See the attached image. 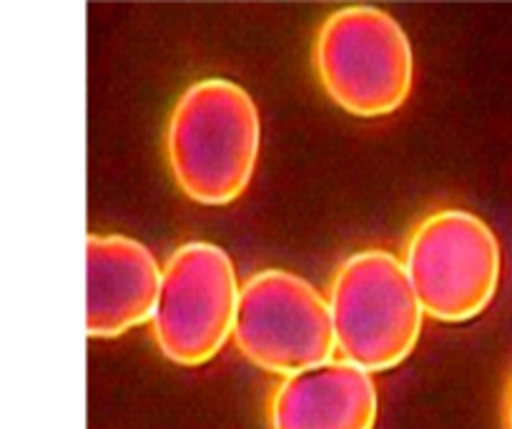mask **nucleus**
<instances>
[{"label": "nucleus", "mask_w": 512, "mask_h": 429, "mask_svg": "<svg viewBox=\"0 0 512 429\" xmlns=\"http://www.w3.org/2000/svg\"><path fill=\"white\" fill-rule=\"evenodd\" d=\"M164 149L181 194L201 206L234 204L259 164V108L249 91L229 78L191 83L171 108Z\"/></svg>", "instance_id": "nucleus-1"}, {"label": "nucleus", "mask_w": 512, "mask_h": 429, "mask_svg": "<svg viewBox=\"0 0 512 429\" xmlns=\"http://www.w3.org/2000/svg\"><path fill=\"white\" fill-rule=\"evenodd\" d=\"M241 284L231 256L209 241L181 244L161 266L154 339L179 367L211 362L234 334Z\"/></svg>", "instance_id": "nucleus-5"}, {"label": "nucleus", "mask_w": 512, "mask_h": 429, "mask_svg": "<svg viewBox=\"0 0 512 429\" xmlns=\"http://www.w3.org/2000/svg\"><path fill=\"white\" fill-rule=\"evenodd\" d=\"M161 286L154 251L123 234L86 236V334L113 339L149 322Z\"/></svg>", "instance_id": "nucleus-7"}, {"label": "nucleus", "mask_w": 512, "mask_h": 429, "mask_svg": "<svg viewBox=\"0 0 512 429\" xmlns=\"http://www.w3.org/2000/svg\"><path fill=\"white\" fill-rule=\"evenodd\" d=\"M312 63L332 103L359 118L400 111L415 83V51L405 28L374 6L329 13L314 38Z\"/></svg>", "instance_id": "nucleus-2"}, {"label": "nucleus", "mask_w": 512, "mask_h": 429, "mask_svg": "<svg viewBox=\"0 0 512 429\" xmlns=\"http://www.w3.org/2000/svg\"><path fill=\"white\" fill-rule=\"evenodd\" d=\"M231 339L254 367L282 377L337 354L327 299L287 269H264L241 284Z\"/></svg>", "instance_id": "nucleus-6"}, {"label": "nucleus", "mask_w": 512, "mask_h": 429, "mask_svg": "<svg viewBox=\"0 0 512 429\" xmlns=\"http://www.w3.org/2000/svg\"><path fill=\"white\" fill-rule=\"evenodd\" d=\"M379 397L372 374L344 359L284 377L269 402L272 429H374Z\"/></svg>", "instance_id": "nucleus-8"}, {"label": "nucleus", "mask_w": 512, "mask_h": 429, "mask_svg": "<svg viewBox=\"0 0 512 429\" xmlns=\"http://www.w3.org/2000/svg\"><path fill=\"white\" fill-rule=\"evenodd\" d=\"M507 429H512V394H510V422H507Z\"/></svg>", "instance_id": "nucleus-9"}, {"label": "nucleus", "mask_w": 512, "mask_h": 429, "mask_svg": "<svg viewBox=\"0 0 512 429\" xmlns=\"http://www.w3.org/2000/svg\"><path fill=\"white\" fill-rule=\"evenodd\" d=\"M402 264L422 312L437 322L460 324L480 317L495 299L502 251L480 216L442 209L415 226Z\"/></svg>", "instance_id": "nucleus-4"}, {"label": "nucleus", "mask_w": 512, "mask_h": 429, "mask_svg": "<svg viewBox=\"0 0 512 429\" xmlns=\"http://www.w3.org/2000/svg\"><path fill=\"white\" fill-rule=\"evenodd\" d=\"M327 304L339 357L364 372L395 369L420 342L425 312L392 251L364 249L344 259Z\"/></svg>", "instance_id": "nucleus-3"}]
</instances>
